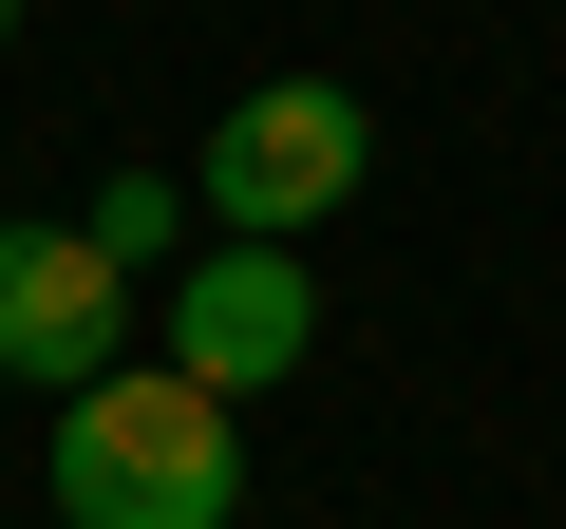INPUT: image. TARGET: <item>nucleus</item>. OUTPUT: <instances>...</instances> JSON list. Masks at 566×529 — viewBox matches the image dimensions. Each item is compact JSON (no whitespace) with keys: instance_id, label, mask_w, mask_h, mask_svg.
Returning a JSON list of instances; mask_svg holds the SVG:
<instances>
[{"instance_id":"nucleus-2","label":"nucleus","mask_w":566,"mask_h":529,"mask_svg":"<svg viewBox=\"0 0 566 529\" xmlns=\"http://www.w3.org/2000/svg\"><path fill=\"white\" fill-rule=\"evenodd\" d=\"M359 170H378V114H359L340 76H264V95H227V114H208L189 208H208V227H264V246H303V227H340V208H359Z\"/></svg>"},{"instance_id":"nucleus-1","label":"nucleus","mask_w":566,"mask_h":529,"mask_svg":"<svg viewBox=\"0 0 566 529\" xmlns=\"http://www.w3.org/2000/svg\"><path fill=\"white\" fill-rule=\"evenodd\" d=\"M245 510V416L189 360H95L57 397V529H227Z\"/></svg>"},{"instance_id":"nucleus-3","label":"nucleus","mask_w":566,"mask_h":529,"mask_svg":"<svg viewBox=\"0 0 566 529\" xmlns=\"http://www.w3.org/2000/svg\"><path fill=\"white\" fill-rule=\"evenodd\" d=\"M303 341H322V284H303V246H264V227L189 246V284H170V360H189L208 397H264V378H303Z\"/></svg>"},{"instance_id":"nucleus-4","label":"nucleus","mask_w":566,"mask_h":529,"mask_svg":"<svg viewBox=\"0 0 566 529\" xmlns=\"http://www.w3.org/2000/svg\"><path fill=\"white\" fill-rule=\"evenodd\" d=\"M114 322H133V264H114L95 227H0V378L76 397V378L114 360Z\"/></svg>"},{"instance_id":"nucleus-6","label":"nucleus","mask_w":566,"mask_h":529,"mask_svg":"<svg viewBox=\"0 0 566 529\" xmlns=\"http://www.w3.org/2000/svg\"><path fill=\"white\" fill-rule=\"evenodd\" d=\"M0 39H20V0H0Z\"/></svg>"},{"instance_id":"nucleus-5","label":"nucleus","mask_w":566,"mask_h":529,"mask_svg":"<svg viewBox=\"0 0 566 529\" xmlns=\"http://www.w3.org/2000/svg\"><path fill=\"white\" fill-rule=\"evenodd\" d=\"M170 208H189L170 170H114V189H95V246H114V264H151V246H170Z\"/></svg>"}]
</instances>
